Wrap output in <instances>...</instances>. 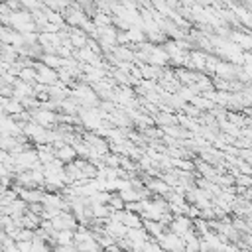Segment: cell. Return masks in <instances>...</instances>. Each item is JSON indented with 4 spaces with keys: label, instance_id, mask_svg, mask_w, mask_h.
Returning <instances> with one entry per match:
<instances>
[{
    "label": "cell",
    "instance_id": "1",
    "mask_svg": "<svg viewBox=\"0 0 252 252\" xmlns=\"http://www.w3.org/2000/svg\"><path fill=\"white\" fill-rule=\"evenodd\" d=\"M55 158H57L61 163H69V161H73V159L77 158V152H75L73 146H69V144H61V148L55 152Z\"/></svg>",
    "mask_w": 252,
    "mask_h": 252
},
{
    "label": "cell",
    "instance_id": "3",
    "mask_svg": "<svg viewBox=\"0 0 252 252\" xmlns=\"http://www.w3.org/2000/svg\"><path fill=\"white\" fill-rule=\"evenodd\" d=\"M35 77H37V71H33V69H22L20 71V79H24L26 83H33Z\"/></svg>",
    "mask_w": 252,
    "mask_h": 252
},
{
    "label": "cell",
    "instance_id": "2",
    "mask_svg": "<svg viewBox=\"0 0 252 252\" xmlns=\"http://www.w3.org/2000/svg\"><path fill=\"white\" fill-rule=\"evenodd\" d=\"M33 120L37 122V124H41V126H51L55 120H57V116L51 112V110H35L33 112Z\"/></svg>",
    "mask_w": 252,
    "mask_h": 252
}]
</instances>
